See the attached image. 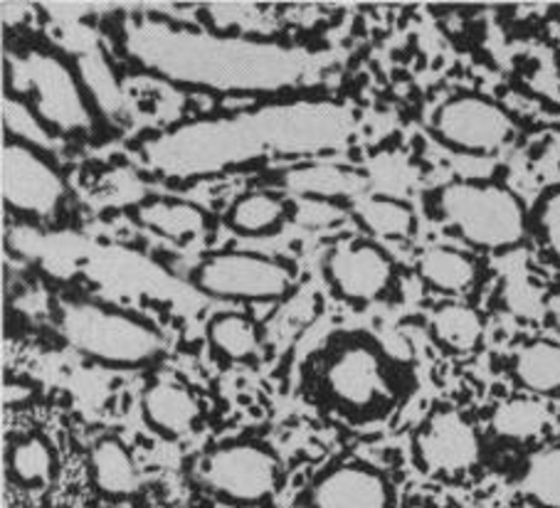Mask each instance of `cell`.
Returning a JSON list of instances; mask_svg holds the SVG:
<instances>
[{"mask_svg": "<svg viewBox=\"0 0 560 508\" xmlns=\"http://www.w3.org/2000/svg\"><path fill=\"white\" fill-rule=\"evenodd\" d=\"M355 117L341 102L292 97L262 107L180 121L143 139L141 166L163 180L210 178L269 158H302L346 149Z\"/></svg>", "mask_w": 560, "mask_h": 508, "instance_id": "obj_1", "label": "cell"}, {"mask_svg": "<svg viewBox=\"0 0 560 508\" xmlns=\"http://www.w3.org/2000/svg\"><path fill=\"white\" fill-rule=\"evenodd\" d=\"M114 40L141 72L215 94L296 92L324 70L322 52L304 45L222 35L153 13L124 15Z\"/></svg>", "mask_w": 560, "mask_h": 508, "instance_id": "obj_2", "label": "cell"}, {"mask_svg": "<svg viewBox=\"0 0 560 508\" xmlns=\"http://www.w3.org/2000/svg\"><path fill=\"white\" fill-rule=\"evenodd\" d=\"M428 208L444 229L487 252H509L530 235V210L497 180H450L432 190Z\"/></svg>", "mask_w": 560, "mask_h": 508, "instance_id": "obj_3", "label": "cell"}, {"mask_svg": "<svg viewBox=\"0 0 560 508\" xmlns=\"http://www.w3.org/2000/svg\"><path fill=\"white\" fill-rule=\"evenodd\" d=\"M5 84L55 137H84L94 129V109L77 67L40 47L5 55Z\"/></svg>", "mask_w": 560, "mask_h": 508, "instance_id": "obj_4", "label": "cell"}, {"mask_svg": "<svg viewBox=\"0 0 560 508\" xmlns=\"http://www.w3.org/2000/svg\"><path fill=\"white\" fill-rule=\"evenodd\" d=\"M57 331L67 346L106 366L137 368L163 351L159 329L141 316L94 299H65L57 306Z\"/></svg>", "mask_w": 560, "mask_h": 508, "instance_id": "obj_5", "label": "cell"}, {"mask_svg": "<svg viewBox=\"0 0 560 508\" xmlns=\"http://www.w3.org/2000/svg\"><path fill=\"white\" fill-rule=\"evenodd\" d=\"M318 378L328 402L355 420H378L398 402L393 363L369 335L336 339L324 353Z\"/></svg>", "mask_w": 560, "mask_h": 508, "instance_id": "obj_6", "label": "cell"}, {"mask_svg": "<svg viewBox=\"0 0 560 508\" xmlns=\"http://www.w3.org/2000/svg\"><path fill=\"white\" fill-rule=\"evenodd\" d=\"M432 137L467 156H497L514 143L518 123L499 102L462 92L444 99L432 114Z\"/></svg>", "mask_w": 560, "mask_h": 508, "instance_id": "obj_7", "label": "cell"}, {"mask_svg": "<svg viewBox=\"0 0 560 508\" xmlns=\"http://www.w3.org/2000/svg\"><path fill=\"white\" fill-rule=\"evenodd\" d=\"M192 476L220 498L235 504H262L277 492L279 459L257 442H225L200 454Z\"/></svg>", "mask_w": 560, "mask_h": 508, "instance_id": "obj_8", "label": "cell"}, {"mask_svg": "<svg viewBox=\"0 0 560 508\" xmlns=\"http://www.w3.org/2000/svg\"><path fill=\"white\" fill-rule=\"evenodd\" d=\"M202 294L230 302H277L292 290V267L255 252H218L192 270Z\"/></svg>", "mask_w": 560, "mask_h": 508, "instance_id": "obj_9", "label": "cell"}, {"mask_svg": "<svg viewBox=\"0 0 560 508\" xmlns=\"http://www.w3.org/2000/svg\"><path fill=\"white\" fill-rule=\"evenodd\" d=\"M0 178H3V203L18 215L52 217L62 208L67 196L65 178L43 156V151L8 139L0 156Z\"/></svg>", "mask_w": 560, "mask_h": 508, "instance_id": "obj_10", "label": "cell"}, {"mask_svg": "<svg viewBox=\"0 0 560 508\" xmlns=\"http://www.w3.org/2000/svg\"><path fill=\"white\" fill-rule=\"evenodd\" d=\"M420 472L455 479L479 464L481 442L471 422L455 407H438L422 420L412 439Z\"/></svg>", "mask_w": 560, "mask_h": 508, "instance_id": "obj_11", "label": "cell"}, {"mask_svg": "<svg viewBox=\"0 0 560 508\" xmlns=\"http://www.w3.org/2000/svg\"><path fill=\"white\" fill-rule=\"evenodd\" d=\"M324 274L343 302L373 304L393 290L395 262L373 239H349L328 249Z\"/></svg>", "mask_w": 560, "mask_h": 508, "instance_id": "obj_12", "label": "cell"}, {"mask_svg": "<svg viewBox=\"0 0 560 508\" xmlns=\"http://www.w3.org/2000/svg\"><path fill=\"white\" fill-rule=\"evenodd\" d=\"M306 504L308 508H393V486L371 464L343 462L316 476Z\"/></svg>", "mask_w": 560, "mask_h": 508, "instance_id": "obj_13", "label": "cell"}, {"mask_svg": "<svg viewBox=\"0 0 560 508\" xmlns=\"http://www.w3.org/2000/svg\"><path fill=\"white\" fill-rule=\"evenodd\" d=\"M282 188L294 198H312L336 203V200H355L365 198L371 188L369 176L359 168L341 166L331 161H306L302 166L284 170Z\"/></svg>", "mask_w": 560, "mask_h": 508, "instance_id": "obj_14", "label": "cell"}, {"mask_svg": "<svg viewBox=\"0 0 560 508\" xmlns=\"http://www.w3.org/2000/svg\"><path fill=\"white\" fill-rule=\"evenodd\" d=\"M141 412L147 425L161 437L188 435L200 420V402L192 392L173 380H159L143 392Z\"/></svg>", "mask_w": 560, "mask_h": 508, "instance_id": "obj_15", "label": "cell"}, {"mask_svg": "<svg viewBox=\"0 0 560 508\" xmlns=\"http://www.w3.org/2000/svg\"><path fill=\"white\" fill-rule=\"evenodd\" d=\"M141 227L173 245H190L208 229V217L198 205L178 198H149L133 210Z\"/></svg>", "mask_w": 560, "mask_h": 508, "instance_id": "obj_16", "label": "cell"}, {"mask_svg": "<svg viewBox=\"0 0 560 508\" xmlns=\"http://www.w3.org/2000/svg\"><path fill=\"white\" fill-rule=\"evenodd\" d=\"M92 482L106 498H131L141 488L139 466L119 437L96 439L90 452Z\"/></svg>", "mask_w": 560, "mask_h": 508, "instance_id": "obj_17", "label": "cell"}, {"mask_svg": "<svg viewBox=\"0 0 560 508\" xmlns=\"http://www.w3.org/2000/svg\"><path fill=\"white\" fill-rule=\"evenodd\" d=\"M511 373L516 382L536 398H560V343L530 339L514 351Z\"/></svg>", "mask_w": 560, "mask_h": 508, "instance_id": "obj_18", "label": "cell"}, {"mask_svg": "<svg viewBox=\"0 0 560 508\" xmlns=\"http://www.w3.org/2000/svg\"><path fill=\"white\" fill-rule=\"evenodd\" d=\"M420 282L440 294H465L477 284L479 264L471 255L455 247H430L415 264Z\"/></svg>", "mask_w": 560, "mask_h": 508, "instance_id": "obj_19", "label": "cell"}, {"mask_svg": "<svg viewBox=\"0 0 560 508\" xmlns=\"http://www.w3.org/2000/svg\"><path fill=\"white\" fill-rule=\"evenodd\" d=\"M430 333L440 348L455 356H469L485 341V321L469 304L450 302L434 309Z\"/></svg>", "mask_w": 560, "mask_h": 508, "instance_id": "obj_20", "label": "cell"}, {"mask_svg": "<svg viewBox=\"0 0 560 508\" xmlns=\"http://www.w3.org/2000/svg\"><path fill=\"white\" fill-rule=\"evenodd\" d=\"M292 208L287 200L272 193V190H253V193L240 196L228 210V227L245 237H265L275 235L284 225Z\"/></svg>", "mask_w": 560, "mask_h": 508, "instance_id": "obj_21", "label": "cell"}, {"mask_svg": "<svg viewBox=\"0 0 560 508\" xmlns=\"http://www.w3.org/2000/svg\"><path fill=\"white\" fill-rule=\"evenodd\" d=\"M353 217L378 239H408L415 233V210L388 196H365L353 203Z\"/></svg>", "mask_w": 560, "mask_h": 508, "instance_id": "obj_22", "label": "cell"}, {"mask_svg": "<svg viewBox=\"0 0 560 508\" xmlns=\"http://www.w3.org/2000/svg\"><path fill=\"white\" fill-rule=\"evenodd\" d=\"M516 488L540 508H560V445L534 449L521 464Z\"/></svg>", "mask_w": 560, "mask_h": 508, "instance_id": "obj_23", "label": "cell"}, {"mask_svg": "<svg viewBox=\"0 0 560 508\" xmlns=\"http://www.w3.org/2000/svg\"><path fill=\"white\" fill-rule=\"evenodd\" d=\"M208 343L220 358L245 363L257 356L259 331L245 314H218L208 321Z\"/></svg>", "mask_w": 560, "mask_h": 508, "instance_id": "obj_24", "label": "cell"}, {"mask_svg": "<svg viewBox=\"0 0 560 508\" xmlns=\"http://www.w3.org/2000/svg\"><path fill=\"white\" fill-rule=\"evenodd\" d=\"M8 472L13 482L23 486H47L52 484L57 474V459L47 439L43 437H23L13 442L8 452Z\"/></svg>", "mask_w": 560, "mask_h": 508, "instance_id": "obj_25", "label": "cell"}, {"mask_svg": "<svg viewBox=\"0 0 560 508\" xmlns=\"http://www.w3.org/2000/svg\"><path fill=\"white\" fill-rule=\"evenodd\" d=\"M546 407L544 402L534 398H514L501 402L494 410V417H491V427L494 433L511 442H526V439H534L546 429Z\"/></svg>", "mask_w": 560, "mask_h": 508, "instance_id": "obj_26", "label": "cell"}, {"mask_svg": "<svg viewBox=\"0 0 560 508\" xmlns=\"http://www.w3.org/2000/svg\"><path fill=\"white\" fill-rule=\"evenodd\" d=\"M74 67L94 107H100L104 114H109V117L119 114L124 107V94L117 76H114L112 67L106 64L102 52H82Z\"/></svg>", "mask_w": 560, "mask_h": 508, "instance_id": "obj_27", "label": "cell"}, {"mask_svg": "<svg viewBox=\"0 0 560 508\" xmlns=\"http://www.w3.org/2000/svg\"><path fill=\"white\" fill-rule=\"evenodd\" d=\"M202 21L208 31L222 35H243V37H269L267 15L262 8L253 3H208L202 5Z\"/></svg>", "mask_w": 560, "mask_h": 508, "instance_id": "obj_28", "label": "cell"}, {"mask_svg": "<svg viewBox=\"0 0 560 508\" xmlns=\"http://www.w3.org/2000/svg\"><path fill=\"white\" fill-rule=\"evenodd\" d=\"M3 127L11 133V141H21L37 151H50L55 146V133L45 127L40 117L27 107L23 99L5 94L3 97Z\"/></svg>", "mask_w": 560, "mask_h": 508, "instance_id": "obj_29", "label": "cell"}, {"mask_svg": "<svg viewBox=\"0 0 560 508\" xmlns=\"http://www.w3.org/2000/svg\"><path fill=\"white\" fill-rule=\"evenodd\" d=\"M530 235L550 262L560 267V184L546 188L530 210Z\"/></svg>", "mask_w": 560, "mask_h": 508, "instance_id": "obj_30", "label": "cell"}, {"mask_svg": "<svg viewBox=\"0 0 560 508\" xmlns=\"http://www.w3.org/2000/svg\"><path fill=\"white\" fill-rule=\"evenodd\" d=\"M292 215L299 225L322 229L334 227L346 220V210L336 203H326V200H312V198H294Z\"/></svg>", "mask_w": 560, "mask_h": 508, "instance_id": "obj_31", "label": "cell"}, {"mask_svg": "<svg viewBox=\"0 0 560 508\" xmlns=\"http://www.w3.org/2000/svg\"><path fill=\"white\" fill-rule=\"evenodd\" d=\"M546 311H548V321L553 323V329L560 331V292L550 294L546 302Z\"/></svg>", "mask_w": 560, "mask_h": 508, "instance_id": "obj_32", "label": "cell"}]
</instances>
